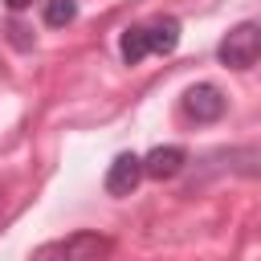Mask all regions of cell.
<instances>
[{
    "mask_svg": "<svg viewBox=\"0 0 261 261\" xmlns=\"http://www.w3.org/2000/svg\"><path fill=\"white\" fill-rule=\"evenodd\" d=\"M106 253H110V241L102 232H69L61 241L33 249L29 261H102Z\"/></svg>",
    "mask_w": 261,
    "mask_h": 261,
    "instance_id": "1",
    "label": "cell"
},
{
    "mask_svg": "<svg viewBox=\"0 0 261 261\" xmlns=\"http://www.w3.org/2000/svg\"><path fill=\"white\" fill-rule=\"evenodd\" d=\"M220 61L228 65V69H249V65H257V53H261V29L253 24V20H241L237 29H228L224 33V41H220Z\"/></svg>",
    "mask_w": 261,
    "mask_h": 261,
    "instance_id": "2",
    "label": "cell"
},
{
    "mask_svg": "<svg viewBox=\"0 0 261 261\" xmlns=\"http://www.w3.org/2000/svg\"><path fill=\"white\" fill-rule=\"evenodd\" d=\"M224 94L212 86V82H200V86H192L188 94H184V114L188 118H196V122H216L220 114H224Z\"/></svg>",
    "mask_w": 261,
    "mask_h": 261,
    "instance_id": "3",
    "label": "cell"
},
{
    "mask_svg": "<svg viewBox=\"0 0 261 261\" xmlns=\"http://www.w3.org/2000/svg\"><path fill=\"white\" fill-rule=\"evenodd\" d=\"M139 179H143V163H139L135 151L114 155V163L106 167V192H110V196H130V192L139 188Z\"/></svg>",
    "mask_w": 261,
    "mask_h": 261,
    "instance_id": "4",
    "label": "cell"
},
{
    "mask_svg": "<svg viewBox=\"0 0 261 261\" xmlns=\"http://www.w3.org/2000/svg\"><path fill=\"white\" fill-rule=\"evenodd\" d=\"M139 163H143V175H151V179H171V175H179V171H184L188 151H184V147H175V143H167V147L147 151Z\"/></svg>",
    "mask_w": 261,
    "mask_h": 261,
    "instance_id": "5",
    "label": "cell"
},
{
    "mask_svg": "<svg viewBox=\"0 0 261 261\" xmlns=\"http://www.w3.org/2000/svg\"><path fill=\"white\" fill-rule=\"evenodd\" d=\"M147 33V53H175V45H179V20H171V16H163V20H155L151 29H143Z\"/></svg>",
    "mask_w": 261,
    "mask_h": 261,
    "instance_id": "6",
    "label": "cell"
},
{
    "mask_svg": "<svg viewBox=\"0 0 261 261\" xmlns=\"http://www.w3.org/2000/svg\"><path fill=\"white\" fill-rule=\"evenodd\" d=\"M118 53H122V61H126V65H139V61L147 57V33H143L139 24L122 29V37H118Z\"/></svg>",
    "mask_w": 261,
    "mask_h": 261,
    "instance_id": "7",
    "label": "cell"
},
{
    "mask_svg": "<svg viewBox=\"0 0 261 261\" xmlns=\"http://www.w3.org/2000/svg\"><path fill=\"white\" fill-rule=\"evenodd\" d=\"M73 16H77L73 0H45V24L49 29H65V24H73Z\"/></svg>",
    "mask_w": 261,
    "mask_h": 261,
    "instance_id": "8",
    "label": "cell"
},
{
    "mask_svg": "<svg viewBox=\"0 0 261 261\" xmlns=\"http://www.w3.org/2000/svg\"><path fill=\"white\" fill-rule=\"evenodd\" d=\"M4 4H8V8H12V12H20V8H29V4H33V0H4Z\"/></svg>",
    "mask_w": 261,
    "mask_h": 261,
    "instance_id": "9",
    "label": "cell"
},
{
    "mask_svg": "<svg viewBox=\"0 0 261 261\" xmlns=\"http://www.w3.org/2000/svg\"><path fill=\"white\" fill-rule=\"evenodd\" d=\"M0 212H4V192H0Z\"/></svg>",
    "mask_w": 261,
    "mask_h": 261,
    "instance_id": "10",
    "label": "cell"
}]
</instances>
